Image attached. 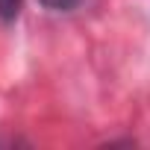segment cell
I'll use <instances>...</instances> for the list:
<instances>
[{"mask_svg":"<svg viewBox=\"0 0 150 150\" xmlns=\"http://www.w3.org/2000/svg\"><path fill=\"white\" fill-rule=\"evenodd\" d=\"M21 6H24V0H0V21L12 24L21 15Z\"/></svg>","mask_w":150,"mask_h":150,"instance_id":"obj_1","label":"cell"},{"mask_svg":"<svg viewBox=\"0 0 150 150\" xmlns=\"http://www.w3.org/2000/svg\"><path fill=\"white\" fill-rule=\"evenodd\" d=\"M38 3L47 9V12H71L80 6V0H38Z\"/></svg>","mask_w":150,"mask_h":150,"instance_id":"obj_2","label":"cell"}]
</instances>
